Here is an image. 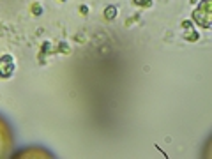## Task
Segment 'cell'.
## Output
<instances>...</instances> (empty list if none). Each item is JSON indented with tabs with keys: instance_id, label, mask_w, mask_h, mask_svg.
Wrapping results in <instances>:
<instances>
[{
	"instance_id": "cell-3",
	"label": "cell",
	"mask_w": 212,
	"mask_h": 159,
	"mask_svg": "<svg viewBox=\"0 0 212 159\" xmlns=\"http://www.w3.org/2000/svg\"><path fill=\"white\" fill-rule=\"evenodd\" d=\"M104 14H106V18H108V20H111V18H115V16H117V9H115V7H108Z\"/></svg>"
},
{
	"instance_id": "cell-2",
	"label": "cell",
	"mask_w": 212,
	"mask_h": 159,
	"mask_svg": "<svg viewBox=\"0 0 212 159\" xmlns=\"http://www.w3.org/2000/svg\"><path fill=\"white\" fill-rule=\"evenodd\" d=\"M13 71H14V62H13V58H11L9 55L2 57V58H0V76H9Z\"/></svg>"
},
{
	"instance_id": "cell-1",
	"label": "cell",
	"mask_w": 212,
	"mask_h": 159,
	"mask_svg": "<svg viewBox=\"0 0 212 159\" xmlns=\"http://www.w3.org/2000/svg\"><path fill=\"white\" fill-rule=\"evenodd\" d=\"M193 18H195V21H198V25L209 28L210 26V0H205L196 9V13H195Z\"/></svg>"
},
{
	"instance_id": "cell-4",
	"label": "cell",
	"mask_w": 212,
	"mask_h": 159,
	"mask_svg": "<svg viewBox=\"0 0 212 159\" xmlns=\"http://www.w3.org/2000/svg\"><path fill=\"white\" fill-rule=\"evenodd\" d=\"M134 2H136V4H143V5L148 4V0H134Z\"/></svg>"
}]
</instances>
